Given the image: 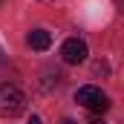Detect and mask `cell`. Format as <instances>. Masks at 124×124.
<instances>
[{"mask_svg": "<svg viewBox=\"0 0 124 124\" xmlns=\"http://www.w3.org/2000/svg\"><path fill=\"white\" fill-rule=\"evenodd\" d=\"M26 43H29L32 49H38V52H43V49H49L52 46V35L46 29H35L29 32V38H26Z\"/></svg>", "mask_w": 124, "mask_h": 124, "instance_id": "277c9868", "label": "cell"}, {"mask_svg": "<svg viewBox=\"0 0 124 124\" xmlns=\"http://www.w3.org/2000/svg\"><path fill=\"white\" fill-rule=\"evenodd\" d=\"M75 101H78L81 107H87L90 113H104V110L110 107V98H107V93H101V90H98V87H93V84L81 87V90L75 93Z\"/></svg>", "mask_w": 124, "mask_h": 124, "instance_id": "7a4b0ae2", "label": "cell"}, {"mask_svg": "<svg viewBox=\"0 0 124 124\" xmlns=\"http://www.w3.org/2000/svg\"><path fill=\"white\" fill-rule=\"evenodd\" d=\"M87 43L81 40V38H69V40H63V46H61V58L63 63H84L87 61Z\"/></svg>", "mask_w": 124, "mask_h": 124, "instance_id": "3957f363", "label": "cell"}, {"mask_svg": "<svg viewBox=\"0 0 124 124\" xmlns=\"http://www.w3.org/2000/svg\"><path fill=\"white\" fill-rule=\"evenodd\" d=\"M90 124H107V121H104V118H93Z\"/></svg>", "mask_w": 124, "mask_h": 124, "instance_id": "8992f818", "label": "cell"}, {"mask_svg": "<svg viewBox=\"0 0 124 124\" xmlns=\"http://www.w3.org/2000/svg\"><path fill=\"white\" fill-rule=\"evenodd\" d=\"M26 124H43V121H40L38 116H32V118H29V121H26Z\"/></svg>", "mask_w": 124, "mask_h": 124, "instance_id": "5b68a950", "label": "cell"}, {"mask_svg": "<svg viewBox=\"0 0 124 124\" xmlns=\"http://www.w3.org/2000/svg\"><path fill=\"white\" fill-rule=\"evenodd\" d=\"M26 110V95L15 84H0V116L3 118H17Z\"/></svg>", "mask_w": 124, "mask_h": 124, "instance_id": "6da1fadb", "label": "cell"}, {"mask_svg": "<svg viewBox=\"0 0 124 124\" xmlns=\"http://www.w3.org/2000/svg\"><path fill=\"white\" fill-rule=\"evenodd\" d=\"M63 124H78V121H72V118H69V121H63Z\"/></svg>", "mask_w": 124, "mask_h": 124, "instance_id": "52a82bcc", "label": "cell"}]
</instances>
